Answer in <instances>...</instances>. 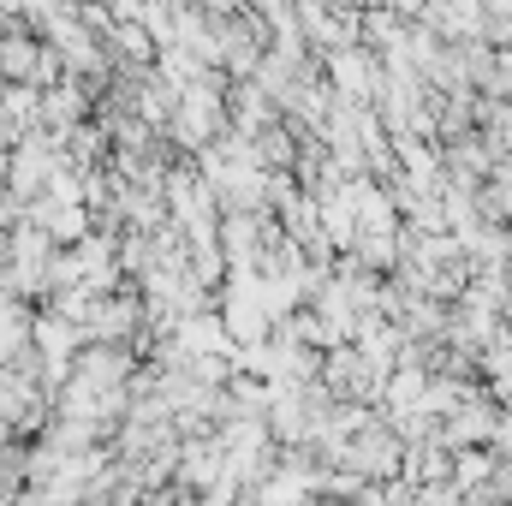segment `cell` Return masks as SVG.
I'll return each instance as SVG.
<instances>
[{"label":"cell","mask_w":512,"mask_h":506,"mask_svg":"<svg viewBox=\"0 0 512 506\" xmlns=\"http://www.w3.org/2000/svg\"><path fill=\"white\" fill-rule=\"evenodd\" d=\"M334 84H340L352 102H364V96L376 90V78H370V60H364V54H340V60H334Z\"/></svg>","instance_id":"obj_1"}]
</instances>
